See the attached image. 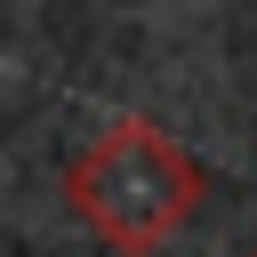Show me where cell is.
Here are the masks:
<instances>
[{"instance_id":"cell-2","label":"cell","mask_w":257,"mask_h":257,"mask_svg":"<svg viewBox=\"0 0 257 257\" xmlns=\"http://www.w3.org/2000/svg\"><path fill=\"white\" fill-rule=\"evenodd\" d=\"M249 257H257V241H249Z\"/></svg>"},{"instance_id":"cell-1","label":"cell","mask_w":257,"mask_h":257,"mask_svg":"<svg viewBox=\"0 0 257 257\" xmlns=\"http://www.w3.org/2000/svg\"><path fill=\"white\" fill-rule=\"evenodd\" d=\"M201 161L161 128V120H112V128H96L88 145H80V161L64 169V201H72V217L104 241V249H120V257H153L161 241H177L185 225H193V209H201Z\"/></svg>"}]
</instances>
